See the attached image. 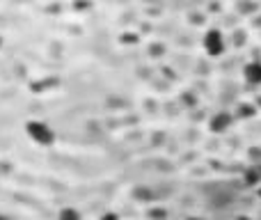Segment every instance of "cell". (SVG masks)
I'll return each instance as SVG.
<instances>
[{"instance_id":"obj_2","label":"cell","mask_w":261,"mask_h":220,"mask_svg":"<svg viewBox=\"0 0 261 220\" xmlns=\"http://www.w3.org/2000/svg\"><path fill=\"white\" fill-rule=\"evenodd\" d=\"M204 51H206L211 58H218V55H222V51H225V37H222L220 30H206V35H204Z\"/></svg>"},{"instance_id":"obj_6","label":"cell","mask_w":261,"mask_h":220,"mask_svg":"<svg viewBox=\"0 0 261 220\" xmlns=\"http://www.w3.org/2000/svg\"><path fill=\"white\" fill-rule=\"evenodd\" d=\"M236 220H248V218H236Z\"/></svg>"},{"instance_id":"obj_3","label":"cell","mask_w":261,"mask_h":220,"mask_svg":"<svg viewBox=\"0 0 261 220\" xmlns=\"http://www.w3.org/2000/svg\"><path fill=\"white\" fill-rule=\"evenodd\" d=\"M243 74L250 85H261V62H250Z\"/></svg>"},{"instance_id":"obj_8","label":"cell","mask_w":261,"mask_h":220,"mask_svg":"<svg viewBox=\"0 0 261 220\" xmlns=\"http://www.w3.org/2000/svg\"><path fill=\"white\" fill-rule=\"evenodd\" d=\"M0 220H5V218H0Z\"/></svg>"},{"instance_id":"obj_7","label":"cell","mask_w":261,"mask_h":220,"mask_svg":"<svg viewBox=\"0 0 261 220\" xmlns=\"http://www.w3.org/2000/svg\"><path fill=\"white\" fill-rule=\"evenodd\" d=\"M0 46H3V37H0Z\"/></svg>"},{"instance_id":"obj_1","label":"cell","mask_w":261,"mask_h":220,"mask_svg":"<svg viewBox=\"0 0 261 220\" xmlns=\"http://www.w3.org/2000/svg\"><path fill=\"white\" fill-rule=\"evenodd\" d=\"M25 133H28V138L35 144H39V147H50V144L55 142V133H53V129H50V124H46V121H41V119L28 121Z\"/></svg>"},{"instance_id":"obj_4","label":"cell","mask_w":261,"mask_h":220,"mask_svg":"<svg viewBox=\"0 0 261 220\" xmlns=\"http://www.w3.org/2000/svg\"><path fill=\"white\" fill-rule=\"evenodd\" d=\"M229 124H231V115H227V112H218V115L211 119V129L218 131V133L229 129Z\"/></svg>"},{"instance_id":"obj_5","label":"cell","mask_w":261,"mask_h":220,"mask_svg":"<svg viewBox=\"0 0 261 220\" xmlns=\"http://www.w3.org/2000/svg\"><path fill=\"white\" fill-rule=\"evenodd\" d=\"M58 220H83V218L73 207H67V209H62V211L58 213Z\"/></svg>"}]
</instances>
